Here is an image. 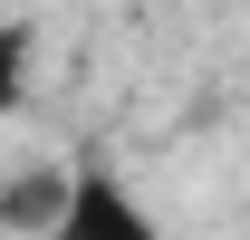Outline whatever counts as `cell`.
I'll return each instance as SVG.
<instances>
[{
	"label": "cell",
	"mask_w": 250,
	"mask_h": 240,
	"mask_svg": "<svg viewBox=\"0 0 250 240\" xmlns=\"http://www.w3.org/2000/svg\"><path fill=\"white\" fill-rule=\"evenodd\" d=\"M39 240H173L154 221V211L135 202V182L106 173V163H77V182H67V211L48 221Z\"/></svg>",
	"instance_id": "cell-1"
}]
</instances>
